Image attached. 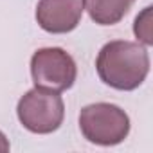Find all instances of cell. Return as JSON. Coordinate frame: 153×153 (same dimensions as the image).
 Returning <instances> with one entry per match:
<instances>
[{"label":"cell","mask_w":153,"mask_h":153,"mask_svg":"<svg viewBox=\"0 0 153 153\" xmlns=\"http://www.w3.org/2000/svg\"><path fill=\"white\" fill-rule=\"evenodd\" d=\"M96 70L105 85L130 92L144 83L149 72V54L139 42L114 40L99 51Z\"/></svg>","instance_id":"obj_1"},{"label":"cell","mask_w":153,"mask_h":153,"mask_svg":"<svg viewBox=\"0 0 153 153\" xmlns=\"http://www.w3.org/2000/svg\"><path fill=\"white\" fill-rule=\"evenodd\" d=\"M79 130L83 137L97 146L121 144L130 133L128 114L112 103L87 105L79 112Z\"/></svg>","instance_id":"obj_2"},{"label":"cell","mask_w":153,"mask_h":153,"mask_svg":"<svg viewBox=\"0 0 153 153\" xmlns=\"http://www.w3.org/2000/svg\"><path fill=\"white\" fill-rule=\"evenodd\" d=\"M133 33L135 38L139 40V43H142L144 47H149L153 43V33H151V6L144 7L135 22H133Z\"/></svg>","instance_id":"obj_7"},{"label":"cell","mask_w":153,"mask_h":153,"mask_svg":"<svg viewBox=\"0 0 153 153\" xmlns=\"http://www.w3.org/2000/svg\"><path fill=\"white\" fill-rule=\"evenodd\" d=\"M16 115L22 126L31 133L47 135L61 126L65 117V103L59 92L34 87L20 97Z\"/></svg>","instance_id":"obj_3"},{"label":"cell","mask_w":153,"mask_h":153,"mask_svg":"<svg viewBox=\"0 0 153 153\" xmlns=\"http://www.w3.org/2000/svg\"><path fill=\"white\" fill-rule=\"evenodd\" d=\"M9 140H7V137L0 131V153H6V151H9Z\"/></svg>","instance_id":"obj_8"},{"label":"cell","mask_w":153,"mask_h":153,"mask_svg":"<svg viewBox=\"0 0 153 153\" xmlns=\"http://www.w3.org/2000/svg\"><path fill=\"white\" fill-rule=\"evenodd\" d=\"M31 76L38 88L65 92L78 78V67L67 51L59 47H43L31 58Z\"/></svg>","instance_id":"obj_4"},{"label":"cell","mask_w":153,"mask_h":153,"mask_svg":"<svg viewBox=\"0 0 153 153\" xmlns=\"http://www.w3.org/2000/svg\"><path fill=\"white\" fill-rule=\"evenodd\" d=\"M83 11L85 0H40L36 22L51 34H65L79 25Z\"/></svg>","instance_id":"obj_5"},{"label":"cell","mask_w":153,"mask_h":153,"mask_svg":"<svg viewBox=\"0 0 153 153\" xmlns=\"http://www.w3.org/2000/svg\"><path fill=\"white\" fill-rule=\"evenodd\" d=\"M135 0H85V9L99 25H115L130 11Z\"/></svg>","instance_id":"obj_6"}]
</instances>
